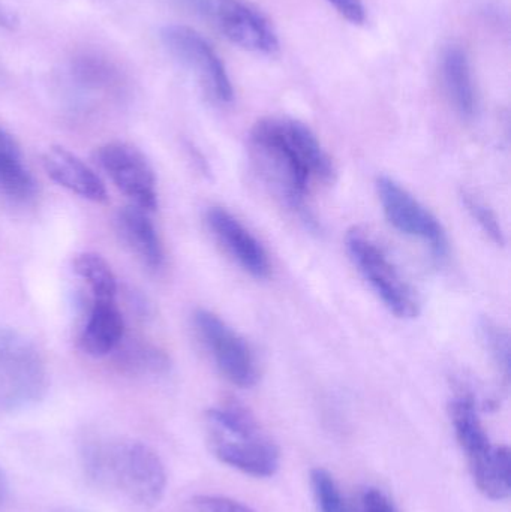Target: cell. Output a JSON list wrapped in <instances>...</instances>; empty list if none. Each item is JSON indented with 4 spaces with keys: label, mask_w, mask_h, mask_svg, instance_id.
Returning a JSON list of instances; mask_svg holds the SVG:
<instances>
[{
    "label": "cell",
    "mask_w": 511,
    "mask_h": 512,
    "mask_svg": "<svg viewBox=\"0 0 511 512\" xmlns=\"http://www.w3.org/2000/svg\"><path fill=\"white\" fill-rule=\"evenodd\" d=\"M47 385V369L36 346L0 324V414L35 405Z\"/></svg>",
    "instance_id": "5b68a950"
},
{
    "label": "cell",
    "mask_w": 511,
    "mask_h": 512,
    "mask_svg": "<svg viewBox=\"0 0 511 512\" xmlns=\"http://www.w3.org/2000/svg\"><path fill=\"white\" fill-rule=\"evenodd\" d=\"M362 512H399L393 501L380 489H366L362 496Z\"/></svg>",
    "instance_id": "d4e9b609"
},
{
    "label": "cell",
    "mask_w": 511,
    "mask_h": 512,
    "mask_svg": "<svg viewBox=\"0 0 511 512\" xmlns=\"http://www.w3.org/2000/svg\"><path fill=\"white\" fill-rule=\"evenodd\" d=\"M206 224L216 242L227 254L252 277L264 279L269 276V256L263 245L252 236L251 231L222 207H210L206 213Z\"/></svg>",
    "instance_id": "7c38bea8"
},
{
    "label": "cell",
    "mask_w": 511,
    "mask_h": 512,
    "mask_svg": "<svg viewBox=\"0 0 511 512\" xmlns=\"http://www.w3.org/2000/svg\"><path fill=\"white\" fill-rule=\"evenodd\" d=\"M6 499H8V480H6L5 474L0 469V507H3Z\"/></svg>",
    "instance_id": "83f0119b"
},
{
    "label": "cell",
    "mask_w": 511,
    "mask_h": 512,
    "mask_svg": "<svg viewBox=\"0 0 511 512\" xmlns=\"http://www.w3.org/2000/svg\"><path fill=\"white\" fill-rule=\"evenodd\" d=\"M120 364L131 372L162 373L168 367V360L161 351L149 345H131L123 349Z\"/></svg>",
    "instance_id": "44dd1931"
},
{
    "label": "cell",
    "mask_w": 511,
    "mask_h": 512,
    "mask_svg": "<svg viewBox=\"0 0 511 512\" xmlns=\"http://www.w3.org/2000/svg\"><path fill=\"white\" fill-rule=\"evenodd\" d=\"M74 271L86 282L92 300H116V276L104 258L96 254L78 255L74 259Z\"/></svg>",
    "instance_id": "ac0fdd59"
},
{
    "label": "cell",
    "mask_w": 511,
    "mask_h": 512,
    "mask_svg": "<svg viewBox=\"0 0 511 512\" xmlns=\"http://www.w3.org/2000/svg\"><path fill=\"white\" fill-rule=\"evenodd\" d=\"M377 194L387 221L405 236L422 240L435 259L449 255V237L441 222L398 182L378 177Z\"/></svg>",
    "instance_id": "ba28073f"
},
{
    "label": "cell",
    "mask_w": 511,
    "mask_h": 512,
    "mask_svg": "<svg viewBox=\"0 0 511 512\" xmlns=\"http://www.w3.org/2000/svg\"><path fill=\"white\" fill-rule=\"evenodd\" d=\"M462 203H464L465 209L470 213L471 218L477 222V225L482 228L483 233H485L492 242L500 246L506 243L500 221H498L497 216H495V213L492 212L489 207H486L482 201L477 200L474 195L467 194V192H462Z\"/></svg>",
    "instance_id": "603a6c76"
},
{
    "label": "cell",
    "mask_w": 511,
    "mask_h": 512,
    "mask_svg": "<svg viewBox=\"0 0 511 512\" xmlns=\"http://www.w3.org/2000/svg\"><path fill=\"white\" fill-rule=\"evenodd\" d=\"M42 165L53 182L68 189L72 194L80 195L81 198L93 203L107 201V189L101 177L69 150L51 147L42 156Z\"/></svg>",
    "instance_id": "4fadbf2b"
},
{
    "label": "cell",
    "mask_w": 511,
    "mask_h": 512,
    "mask_svg": "<svg viewBox=\"0 0 511 512\" xmlns=\"http://www.w3.org/2000/svg\"><path fill=\"white\" fill-rule=\"evenodd\" d=\"M216 18L222 33L243 50L266 56L279 50L272 23L249 0H216Z\"/></svg>",
    "instance_id": "8fae6325"
},
{
    "label": "cell",
    "mask_w": 511,
    "mask_h": 512,
    "mask_svg": "<svg viewBox=\"0 0 511 512\" xmlns=\"http://www.w3.org/2000/svg\"><path fill=\"white\" fill-rule=\"evenodd\" d=\"M480 337L485 343L497 366L503 370L506 378L510 375V337L506 330L491 319L480 321Z\"/></svg>",
    "instance_id": "7402d4cb"
},
{
    "label": "cell",
    "mask_w": 511,
    "mask_h": 512,
    "mask_svg": "<svg viewBox=\"0 0 511 512\" xmlns=\"http://www.w3.org/2000/svg\"><path fill=\"white\" fill-rule=\"evenodd\" d=\"M345 246L363 279L393 315L401 319H413L419 315L420 301L416 291L374 240L362 231L353 230L348 233Z\"/></svg>",
    "instance_id": "8992f818"
},
{
    "label": "cell",
    "mask_w": 511,
    "mask_h": 512,
    "mask_svg": "<svg viewBox=\"0 0 511 512\" xmlns=\"http://www.w3.org/2000/svg\"><path fill=\"white\" fill-rule=\"evenodd\" d=\"M161 41L180 65L195 74L213 99L222 104L233 101V84L227 68L201 33L182 24H168L162 27Z\"/></svg>",
    "instance_id": "52a82bcc"
},
{
    "label": "cell",
    "mask_w": 511,
    "mask_h": 512,
    "mask_svg": "<svg viewBox=\"0 0 511 512\" xmlns=\"http://www.w3.org/2000/svg\"><path fill=\"white\" fill-rule=\"evenodd\" d=\"M0 194L18 203L32 200L36 182L15 138L0 128Z\"/></svg>",
    "instance_id": "e0dca14e"
},
{
    "label": "cell",
    "mask_w": 511,
    "mask_h": 512,
    "mask_svg": "<svg viewBox=\"0 0 511 512\" xmlns=\"http://www.w3.org/2000/svg\"><path fill=\"white\" fill-rule=\"evenodd\" d=\"M443 80L455 110L464 119H473L477 113L476 86L470 59L458 45H452L444 51Z\"/></svg>",
    "instance_id": "2e32d148"
},
{
    "label": "cell",
    "mask_w": 511,
    "mask_h": 512,
    "mask_svg": "<svg viewBox=\"0 0 511 512\" xmlns=\"http://www.w3.org/2000/svg\"><path fill=\"white\" fill-rule=\"evenodd\" d=\"M183 512H255L242 502L222 496H197L186 504Z\"/></svg>",
    "instance_id": "cb8c5ba5"
},
{
    "label": "cell",
    "mask_w": 511,
    "mask_h": 512,
    "mask_svg": "<svg viewBox=\"0 0 511 512\" xmlns=\"http://www.w3.org/2000/svg\"><path fill=\"white\" fill-rule=\"evenodd\" d=\"M74 77L90 89H111L119 84L120 75L113 63L95 54L78 57L72 66Z\"/></svg>",
    "instance_id": "d6986e66"
},
{
    "label": "cell",
    "mask_w": 511,
    "mask_h": 512,
    "mask_svg": "<svg viewBox=\"0 0 511 512\" xmlns=\"http://www.w3.org/2000/svg\"><path fill=\"white\" fill-rule=\"evenodd\" d=\"M18 17L11 8L0 2V29L3 30H15L17 29Z\"/></svg>",
    "instance_id": "4316f807"
},
{
    "label": "cell",
    "mask_w": 511,
    "mask_h": 512,
    "mask_svg": "<svg viewBox=\"0 0 511 512\" xmlns=\"http://www.w3.org/2000/svg\"><path fill=\"white\" fill-rule=\"evenodd\" d=\"M116 227L122 242L144 265L150 270L162 267L164 249L146 210L137 206L125 207L117 215Z\"/></svg>",
    "instance_id": "9a60e30c"
},
{
    "label": "cell",
    "mask_w": 511,
    "mask_h": 512,
    "mask_svg": "<svg viewBox=\"0 0 511 512\" xmlns=\"http://www.w3.org/2000/svg\"><path fill=\"white\" fill-rule=\"evenodd\" d=\"M195 330L212 355L222 375L240 388H251L258 381V367L248 343L227 322L206 309L194 315Z\"/></svg>",
    "instance_id": "9c48e42d"
},
{
    "label": "cell",
    "mask_w": 511,
    "mask_h": 512,
    "mask_svg": "<svg viewBox=\"0 0 511 512\" xmlns=\"http://www.w3.org/2000/svg\"><path fill=\"white\" fill-rule=\"evenodd\" d=\"M81 468L99 489L122 496L140 507L164 498L167 471L153 448L120 436H93L80 448Z\"/></svg>",
    "instance_id": "6da1fadb"
},
{
    "label": "cell",
    "mask_w": 511,
    "mask_h": 512,
    "mask_svg": "<svg viewBox=\"0 0 511 512\" xmlns=\"http://www.w3.org/2000/svg\"><path fill=\"white\" fill-rule=\"evenodd\" d=\"M311 487L318 512H350L338 483L326 469L311 472Z\"/></svg>",
    "instance_id": "ffe728a7"
},
{
    "label": "cell",
    "mask_w": 511,
    "mask_h": 512,
    "mask_svg": "<svg viewBox=\"0 0 511 512\" xmlns=\"http://www.w3.org/2000/svg\"><path fill=\"white\" fill-rule=\"evenodd\" d=\"M249 146L264 179L300 209L312 173L326 158L317 135L299 120L266 117L252 128Z\"/></svg>",
    "instance_id": "7a4b0ae2"
},
{
    "label": "cell",
    "mask_w": 511,
    "mask_h": 512,
    "mask_svg": "<svg viewBox=\"0 0 511 512\" xmlns=\"http://www.w3.org/2000/svg\"><path fill=\"white\" fill-rule=\"evenodd\" d=\"M204 427L210 453L228 468L254 478H270L278 472L279 448L245 409L236 405L209 409Z\"/></svg>",
    "instance_id": "3957f363"
},
{
    "label": "cell",
    "mask_w": 511,
    "mask_h": 512,
    "mask_svg": "<svg viewBox=\"0 0 511 512\" xmlns=\"http://www.w3.org/2000/svg\"><path fill=\"white\" fill-rule=\"evenodd\" d=\"M125 336V319L116 300H92L80 333V348L90 357H105L119 349Z\"/></svg>",
    "instance_id": "5bb4252c"
},
{
    "label": "cell",
    "mask_w": 511,
    "mask_h": 512,
    "mask_svg": "<svg viewBox=\"0 0 511 512\" xmlns=\"http://www.w3.org/2000/svg\"><path fill=\"white\" fill-rule=\"evenodd\" d=\"M95 161L116 188L134 201V206L146 212L156 210L155 173L140 149L122 141H113L96 149Z\"/></svg>",
    "instance_id": "30bf717a"
},
{
    "label": "cell",
    "mask_w": 511,
    "mask_h": 512,
    "mask_svg": "<svg viewBox=\"0 0 511 512\" xmlns=\"http://www.w3.org/2000/svg\"><path fill=\"white\" fill-rule=\"evenodd\" d=\"M450 418L459 447L467 457L477 489L492 501L509 499L510 448L506 445L492 444L480 420L473 397H456L450 405Z\"/></svg>",
    "instance_id": "277c9868"
},
{
    "label": "cell",
    "mask_w": 511,
    "mask_h": 512,
    "mask_svg": "<svg viewBox=\"0 0 511 512\" xmlns=\"http://www.w3.org/2000/svg\"><path fill=\"white\" fill-rule=\"evenodd\" d=\"M333 8L353 24H363L366 21V6L363 0H329Z\"/></svg>",
    "instance_id": "484cf974"
}]
</instances>
